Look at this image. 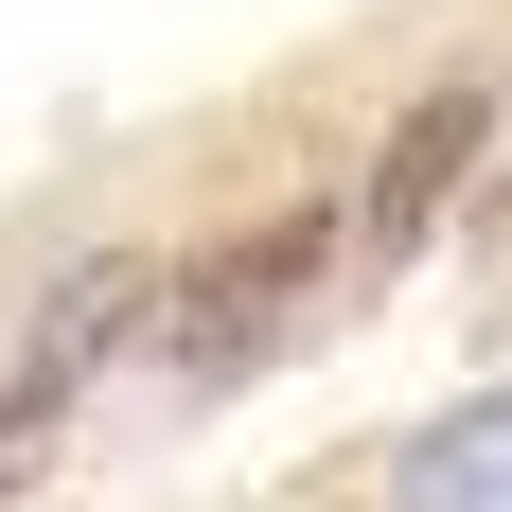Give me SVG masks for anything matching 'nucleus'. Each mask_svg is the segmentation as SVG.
<instances>
[{"instance_id":"obj_1","label":"nucleus","mask_w":512,"mask_h":512,"mask_svg":"<svg viewBox=\"0 0 512 512\" xmlns=\"http://www.w3.org/2000/svg\"><path fill=\"white\" fill-rule=\"evenodd\" d=\"M318 265H336V212H265L248 248H212L195 283H159V336H177V371H195V389H230V371H248L283 318H301V283H318Z\"/></svg>"},{"instance_id":"obj_2","label":"nucleus","mask_w":512,"mask_h":512,"mask_svg":"<svg viewBox=\"0 0 512 512\" xmlns=\"http://www.w3.org/2000/svg\"><path fill=\"white\" fill-rule=\"evenodd\" d=\"M477 142H495V89H424L407 124H389V159H371V195H354V248L407 265L424 230H442V195L477 177Z\"/></svg>"},{"instance_id":"obj_3","label":"nucleus","mask_w":512,"mask_h":512,"mask_svg":"<svg viewBox=\"0 0 512 512\" xmlns=\"http://www.w3.org/2000/svg\"><path fill=\"white\" fill-rule=\"evenodd\" d=\"M142 336H159V265H142V248H89V265L36 301V336H18V389L71 407V389H89L106 354H142Z\"/></svg>"},{"instance_id":"obj_4","label":"nucleus","mask_w":512,"mask_h":512,"mask_svg":"<svg viewBox=\"0 0 512 512\" xmlns=\"http://www.w3.org/2000/svg\"><path fill=\"white\" fill-rule=\"evenodd\" d=\"M495 477H512V407H460V424H442V442L407 460V495H424V512H477Z\"/></svg>"}]
</instances>
